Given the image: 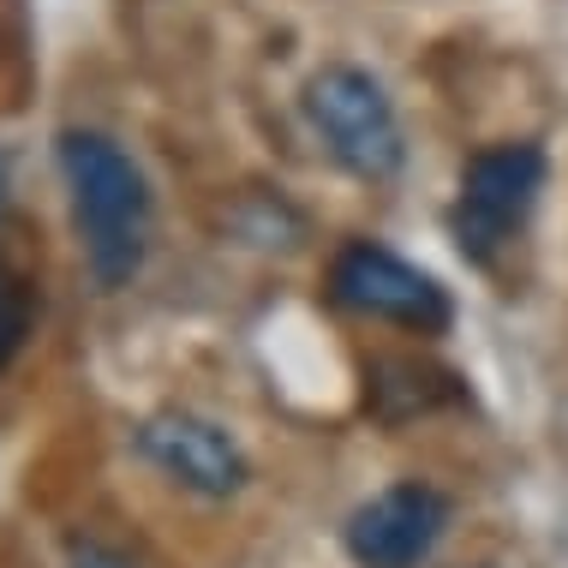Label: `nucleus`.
Here are the masks:
<instances>
[{"instance_id": "obj_4", "label": "nucleus", "mask_w": 568, "mask_h": 568, "mask_svg": "<svg viewBox=\"0 0 568 568\" xmlns=\"http://www.w3.org/2000/svg\"><path fill=\"white\" fill-rule=\"evenodd\" d=\"M329 300L353 317H372V324L407 329V335H443L455 324L449 287L432 270H419L413 257L389 252L377 240H353L335 252L329 264Z\"/></svg>"}, {"instance_id": "obj_7", "label": "nucleus", "mask_w": 568, "mask_h": 568, "mask_svg": "<svg viewBox=\"0 0 568 568\" xmlns=\"http://www.w3.org/2000/svg\"><path fill=\"white\" fill-rule=\"evenodd\" d=\"M30 317H37V305H30V287H24L12 270H0V372H7V365L24 353V342H30Z\"/></svg>"}, {"instance_id": "obj_5", "label": "nucleus", "mask_w": 568, "mask_h": 568, "mask_svg": "<svg viewBox=\"0 0 568 568\" xmlns=\"http://www.w3.org/2000/svg\"><path fill=\"white\" fill-rule=\"evenodd\" d=\"M449 497L425 479H402L347 515L342 545L359 568H419L449 532Z\"/></svg>"}, {"instance_id": "obj_8", "label": "nucleus", "mask_w": 568, "mask_h": 568, "mask_svg": "<svg viewBox=\"0 0 568 568\" xmlns=\"http://www.w3.org/2000/svg\"><path fill=\"white\" fill-rule=\"evenodd\" d=\"M67 568H138L126 550H114V545H97V539H84V545H72V562Z\"/></svg>"}, {"instance_id": "obj_6", "label": "nucleus", "mask_w": 568, "mask_h": 568, "mask_svg": "<svg viewBox=\"0 0 568 568\" xmlns=\"http://www.w3.org/2000/svg\"><path fill=\"white\" fill-rule=\"evenodd\" d=\"M138 455L156 473H168L180 490L210 497V503L234 497V490H245V479H252V460H245L240 443L227 437L216 419L186 413V407L150 413V419L138 425Z\"/></svg>"}, {"instance_id": "obj_1", "label": "nucleus", "mask_w": 568, "mask_h": 568, "mask_svg": "<svg viewBox=\"0 0 568 568\" xmlns=\"http://www.w3.org/2000/svg\"><path fill=\"white\" fill-rule=\"evenodd\" d=\"M60 180H67L72 227H79V252L97 287H126L144 270L150 227H156V197L150 180L109 132L67 126L54 144Z\"/></svg>"}, {"instance_id": "obj_9", "label": "nucleus", "mask_w": 568, "mask_h": 568, "mask_svg": "<svg viewBox=\"0 0 568 568\" xmlns=\"http://www.w3.org/2000/svg\"><path fill=\"white\" fill-rule=\"evenodd\" d=\"M12 210V174H7V156H0V222H7Z\"/></svg>"}, {"instance_id": "obj_3", "label": "nucleus", "mask_w": 568, "mask_h": 568, "mask_svg": "<svg viewBox=\"0 0 568 568\" xmlns=\"http://www.w3.org/2000/svg\"><path fill=\"white\" fill-rule=\"evenodd\" d=\"M539 192H545V150L532 138H503V144H485L479 156H467L449 204V234L460 257L490 270L503 245L527 227Z\"/></svg>"}, {"instance_id": "obj_2", "label": "nucleus", "mask_w": 568, "mask_h": 568, "mask_svg": "<svg viewBox=\"0 0 568 568\" xmlns=\"http://www.w3.org/2000/svg\"><path fill=\"white\" fill-rule=\"evenodd\" d=\"M312 132L324 138L329 162L347 168L353 180H395L407 162V132L402 114H395V97L383 90L377 72L353 67V60H329L305 79L300 97Z\"/></svg>"}]
</instances>
